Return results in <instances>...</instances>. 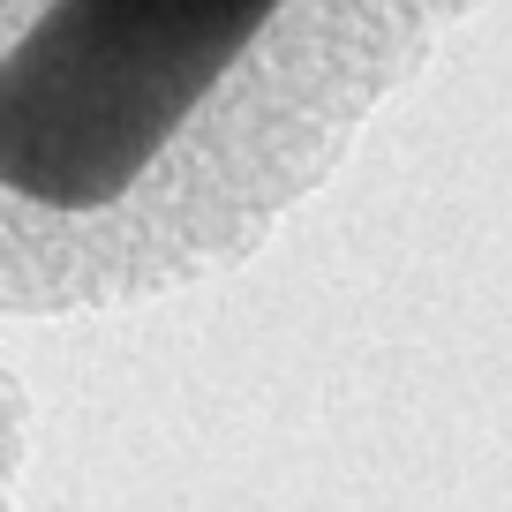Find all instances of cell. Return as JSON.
I'll return each instance as SVG.
<instances>
[{
  "instance_id": "cell-1",
  "label": "cell",
  "mask_w": 512,
  "mask_h": 512,
  "mask_svg": "<svg viewBox=\"0 0 512 512\" xmlns=\"http://www.w3.org/2000/svg\"><path fill=\"white\" fill-rule=\"evenodd\" d=\"M490 0H0V309L241 272Z\"/></svg>"
},
{
  "instance_id": "cell-2",
  "label": "cell",
  "mask_w": 512,
  "mask_h": 512,
  "mask_svg": "<svg viewBox=\"0 0 512 512\" xmlns=\"http://www.w3.org/2000/svg\"><path fill=\"white\" fill-rule=\"evenodd\" d=\"M23 467H31V392H23L8 347H0V512H16Z\"/></svg>"
}]
</instances>
